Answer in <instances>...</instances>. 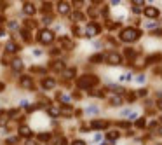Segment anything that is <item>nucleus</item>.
<instances>
[{"label": "nucleus", "mask_w": 162, "mask_h": 145, "mask_svg": "<svg viewBox=\"0 0 162 145\" xmlns=\"http://www.w3.org/2000/svg\"><path fill=\"white\" fill-rule=\"evenodd\" d=\"M141 35H143V32L138 26H127L119 32V40L124 42V44H131V42L140 40Z\"/></svg>", "instance_id": "1"}, {"label": "nucleus", "mask_w": 162, "mask_h": 145, "mask_svg": "<svg viewBox=\"0 0 162 145\" xmlns=\"http://www.w3.org/2000/svg\"><path fill=\"white\" fill-rule=\"evenodd\" d=\"M99 84V77L94 74H82L77 79V88L82 91H91Z\"/></svg>", "instance_id": "2"}, {"label": "nucleus", "mask_w": 162, "mask_h": 145, "mask_svg": "<svg viewBox=\"0 0 162 145\" xmlns=\"http://www.w3.org/2000/svg\"><path fill=\"white\" fill-rule=\"evenodd\" d=\"M105 63L110 65V67H119V65L124 63V56H122V53H119V51H108V53H106V58H105Z\"/></svg>", "instance_id": "3"}, {"label": "nucleus", "mask_w": 162, "mask_h": 145, "mask_svg": "<svg viewBox=\"0 0 162 145\" xmlns=\"http://www.w3.org/2000/svg\"><path fill=\"white\" fill-rule=\"evenodd\" d=\"M37 40L40 42V44H44V46H47V44H51V42L54 40V32H52V30H49V28H44V30H40V32H38Z\"/></svg>", "instance_id": "4"}, {"label": "nucleus", "mask_w": 162, "mask_h": 145, "mask_svg": "<svg viewBox=\"0 0 162 145\" xmlns=\"http://www.w3.org/2000/svg\"><path fill=\"white\" fill-rule=\"evenodd\" d=\"M85 37H89V39H92V37H98L99 33H101V26H99L96 21H91V23H87V26H85Z\"/></svg>", "instance_id": "5"}, {"label": "nucleus", "mask_w": 162, "mask_h": 145, "mask_svg": "<svg viewBox=\"0 0 162 145\" xmlns=\"http://www.w3.org/2000/svg\"><path fill=\"white\" fill-rule=\"evenodd\" d=\"M89 124H91V129H94V131H103V129L108 131L110 121H106V119H92Z\"/></svg>", "instance_id": "6"}, {"label": "nucleus", "mask_w": 162, "mask_h": 145, "mask_svg": "<svg viewBox=\"0 0 162 145\" xmlns=\"http://www.w3.org/2000/svg\"><path fill=\"white\" fill-rule=\"evenodd\" d=\"M143 16H145L147 19H150V21H155L159 16H160V11H159L157 7H154V5H148V7L143 9Z\"/></svg>", "instance_id": "7"}, {"label": "nucleus", "mask_w": 162, "mask_h": 145, "mask_svg": "<svg viewBox=\"0 0 162 145\" xmlns=\"http://www.w3.org/2000/svg\"><path fill=\"white\" fill-rule=\"evenodd\" d=\"M19 86H21L23 89H28V91L35 89V82H33V79H31L30 75H21L19 77Z\"/></svg>", "instance_id": "8"}, {"label": "nucleus", "mask_w": 162, "mask_h": 145, "mask_svg": "<svg viewBox=\"0 0 162 145\" xmlns=\"http://www.w3.org/2000/svg\"><path fill=\"white\" fill-rule=\"evenodd\" d=\"M51 70L56 72V74H63L66 70V65H64V60H54L51 63Z\"/></svg>", "instance_id": "9"}, {"label": "nucleus", "mask_w": 162, "mask_h": 145, "mask_svg": "<svg viewBox=\"0 0 162 145\" xmlns=\"http://www.w3.org/2000/svg\"><path fill=\"white\" fill-rule=\"evenodd\" d=\"M58 12L61 16H68L71 12V4L70 2H58Z\"/></svg>", "instance_id": "10"}, {"label": "nucleus", "mask_w": 162, "mask_h": 145, "mask_svg": "<svg viewBox=\"0 0 162 145\" xmlns=\"http://www.w3.org/2000/svg\"><path fill=\"white\" fill-rule=\"evenodd\" d=\"M40 86H42L44 91H51V89H54V88H56V81H54L52 77H44L42 82H40Z\"/></svg>", "instance_id": "11"}, {"label": "nucleus", "mask_w": 162, "mask_h": 145, "mask_svg": "<svg viewBox=\"0 0 162 145\" xmlns=\"http://www.w3.org/2000/svg\"><path fill=\"white\" fill-rule=\"evenodd\" d=\"M108 105L110 107H122L124 105V98L120 95H110L108 96Z\"/></svg>", "instance_id": "12"}, {"label": "nucleus", "mask_w": 162, "mask_h": 145, "mask_svg": "<svg viewBox=\"0 0 162 145\" xmlns=\"http://www.w3.org/2000/svg\"><path fill=\"white\" fill-rule=\"evenodd\" d=\"M122 56H124V60H136L138 58V51L134 47H124V51H122Z\"/></svg>", "instance_id": "13"}, {"label": "nucleus", "mask_w": 162, "mask_h": 145, "mask_svg": "<svg viewBox=\"0 0 162 145\" xmlns=\"http://www.w3.org/2000/svg\"><path fill=\"white\" fill-rule=\"evenodd\" d=\"M11 68H12V72H14V74H19V72L25 68V63H23V60H19V58H14V60L11 61Z\"/></svg>", "instance_id": "14"}, {"label": "nucleus", "mask_w": 162, "mask_h": 145, "mask_svg": "<svg viewBox=\"0 0 162 145\" xmlns=\"http://www.w3.org/2000/svg\"><path fill=\"white\" fill-rule=\"evenodd\" d=\"M23 12L26 14V16H33V14L37 12L35 4H31V2H25V4H23Z\"/></svg>", "instance_id": "15"}, {"label": "nucleus", "mask_w": 162, "mask_h": 145, "mask_svg": "<svg viewBox=\"0 0 162 145\" xmlns=\"http://www.w3.org/2000/svg\"><path fill=\"white\" fill-rule=\"evenodd\" d=\"M117 138H120V129H108L106 131V142L113 143Z\"/></svg>", "instance_id": "16"}, {"label": "nucleus", "mask_w": 162, "mask_h": 145, "mask_svg": "<svg viewBox=\"0 0 162 145\" xmlns=\"http://www.w3.org/2000/svg\"><path fill=\"white\" fill-rule=\"evenodd\" d=\"M106 58V53H98V54H92L91 58H89V63H92V65H99V63H103Z\"/></svg>", "instance_id": "17"}, {"label": "nucleus", "mask_w": 162, "mask_h": 145, "mask_svg": "<svg viewBox=\"0 0 162 145\" xmlns=\"http://www.w3.org/2000/svg\"><path fill=\"white\" fill-rule=\"evenodd\" d=\"M131 65H133L134 70H143L145 67H147V58H136Z\"/></svg>", "instance_id": "18"}, {"label": "nucleus", "mask_w": 162, "mask_h": 145, "mask_svg": "<svg viewBox=\"0 0 162 145\" xmlns=\"http://www.w3.org/2000/svg\"><path fill=\"white\" fill-rule=\"evenodd\" d=\"M162 60V53H154V54L147 56V65H154V63H159Z\"/></svg>", "instance_id": "19"}, {"label": "nucleus", "mask_w": 162, "mask_h": 145, "mask_svg": "<svg viewBox=\"0 0 162 145\" xmlns=\"http://www.w3.org/2000/svg\"><path fill=\"white\" fill-rule=\"evenodd\" d=\"M47 116H51V117H61V109L56 107V105H51V107H47Z\"/></svg>", "instance_id": "20"}, {"label": "nucleus", "mask_w": 162, "mask_h": 145, "mask_svg": "<svg viewBox=\"0 0 162 145\" xmlns=\"http://www.w3.org/2000/svg\"><path fill=\"white\" fill-rule=\"evenodd\" d=\"M18 133H19V136H25V138H30V136L33 135V131L30 129L28 126H19V129H18Z\"/></svg>", "instance_id": "21"}, {"label": "nucleus", "mask_w": 162, "mask_h": 145, "mask_svg": "<svg viewBox=\"0 0 162 145\" xmlns=\"http://www.w3.org/2000/svg\"><path fill=\"white\" fill-rule=\"evenodd\" d=\"M59 44H61V47L63 49H68V51L73 49V42H71L68 37H61V39H59Z\"/></svg>", "instance_id": "22"}, {"label": "nucleus", "mask_w": 162, "mask_h": 145, "mask_svg": "<svg viewBox=\"0 0 162 145\" xmlns=\"http://www.w3.org/2000/svg\"><path fill=\"white\" fill-rule=\"evenodd\" d=\"M75 74H77V68H66L63 72V79L64 81H71L75 77Z\"/></svg>", "instance_id": "23"}, {"label": "nucleus", "mask_w": 162, "mask_h": 145, "mask_svg": "<svg viewBox=\"0 0 162 145\" xmlns=\"http://www.w3.org/2000/svg\"><path fill=\"white\" fill-rule=\"evenodd\" d=\"M19 51V46L16 42H7L5 44V53H18Z\"/></svg>", "instance_id": "24"}, {"label": "nucleus", "mask_w": 162, "mask_h": 145, "mask_svg": "<svg viewBox=\"0 0 162 145\" xmlns=\"http://www.w3.org/2000/svg\"><path fill=\"white\" fill-rule=\"evenodd\" d=\"M71 16H73L71 19L75 21V23H80V21H85V14L82 12V11H75V12L71 14Z\"/></svg>", "instance_id": "25"}, {"label": "nucleus", "mask_w": 162, "mask_h": 145, "mask_svg": "<svg viewBox=\"0 0 162 145\" xmlns=\"http://www.w3.org/2000/svg\"><path fill=\"white\" fill-rule=\"evenodd\" d=\"M85 114H87V116H98V114H99V107H98V105H89V107L85 109Z\"/></svg>", "instance_id": "26"}, {"label": "nucleus", "mask_w": 162, "mask_h": 145, "mask_svg": "<svg viewBox=\"0 0 162 145\" xmlns=\"http://www.w3.org/2000/svg\"><path fill=\"white\" fill-rule=\"evenodd\" d=\"M71 32H73V35H75V37H82V35H85V33H84V30L78 26V25H73Z\"/></svg>", "instance_id": "27"}, {"label": "nucleus", "mask_w": 162, "mask_h": 145, "mask_svg": "<svg viewBox=\"0 0 162 145\" xmlns=\"http://www.w3.org/2000/svg\"><path fill=\"white\" fill-rule=\"evenodd\" d=\"M19 33H21V39L25 42H30L31 40V37H30V30H26V28H23L21 32H19Z\"/></svg>", "instance_id": "28"}, {"label": "nucleus", "mask_w": 162, "mask_h": 145, "mask_svg": "<svg viewBox=\"0 0 162 145\" xmlns=\"http://www.w3.org/2000/svg\"><path fill=\"white\" fill-rule=\"evenodd\" d=\"M9 121V114L7 112H0V126H5Z\"/></svg>", "instance_id": "29"}, {"label": "nucleus", "mask_w": 162, "mask_h": 145, "mask_svg": "<svg viewBox=\"0 0 162 145\" xmlns=\"http://www.w3.org/2000/svg\"><path fill=\"white\" fill-rule=\"evenodd\" d=\"M37 138L40 140V142H51V133H38Z\"/></svg>", "instance_id": "30"}, {"label": "nucleus", "mask_w": 162, "mask_h": 145, "mask_svg": "<svg viewBox=\"0 0 162 145\" xmlns=\"http://www.w3.org/2000/svg\"><path fill=\"white\" fill-rule=\"evenodd\" d=\"M145 81H147V75H145V74H138V75L134 77V82L136 84H143Z\"/></svg>", "instance_id": "31"}, {"label": "nucleus", "mask_w": 162, "mask_h": 145, "mask_svg": "<svg viewBox=\"0 0 162 145\" xmlns=\"http://www.w3.org/2000/svg\"><path fill=\"white\" fill-rule=\"evenodd\" d=\"M59 100L63 105H70V96L68 95H59Z\"/></svg>", "instance_id": "32"}, {"label": "nucleus", "mask_w": 162, "mask_h": 145, "mask_svg": "<svg viewBox=\"0 0 162 145\" xmlns=\"http://www.w3.org/2000/svg\"><path fill=\"white\" fill-rule=\"evenodd\" d=\"M155 26H157L155 21H147V23H145V28H147V30H155Z\"/></svg>", "instance_id": "33"}, {"label": "nucleus", "mask_w": 162, "mask_h": 145, "mask_svg": "<svg viewBox=\"0 0 162 145\" xmlns=\"http://www.w3.org/2000/svg\"><path fill=\"white\" fill-rule=\"evenodd\" d=\"M145 124H147V119H145V117H141L140 121L136 123V128H140V129H143V128H145Z\"/></svg>", "instance_id": "34"}, {"label": "nucleus", "mask_w": 162, "mask_h": 145, "mask_svg": "<svg viewBox=\"0 0 162 145\" xmlns=\"http://www.w3.org/2000/svg\"><path fill=\"white\" fill-rule=\"evenodd\" d=\"M42 23H44V25H51V23H52V16H51V14H45V16H44V19H42Z\"/></svg>", "instance_id": "35"}, {"label": "nucleus", "mask_w": 162, "mask_h": 145, "mask_svg": "<svg viewBox=\"0 0 162 145\" xmlns=\"http://www.w3.org/2000/svg\"><path fill=\"white\" fill-rule=\"evenodd\" d=\"M154 37H162V28H155L154 32H152Z\"/></svg>", "instance_id": "36"}, {"label": "nucleus", "mask_w": 162, "mask_h": 145, "mask_svg": "<svg viewBox=\"0 0 162 145\" xmlns=\"http://www.w3.org/2000/svg\"><path fill=\"white\" fill-rule=\"evenodd\" d=\"M25 25H26L28 28H35L37 26V23H35V21H31V19H26V23H25Z\"/></svg>", "instance_id": "37"}, {"label": "nucleus", "mask_w": 162, "mask_h": 145, "mask_svg": "<svg viewBox=\"0 0 162 145\" xmlns=\"http://www.w3.org/2000/svg\"><path fill=\"white\" fill-rule=\"evenodd\" d=\"M71 145H87V143H85V142H84V140H73V142H71Z\"/></svg>", "instance_id": "38"}, {"label": "nucleus", "mask_w": 162, "mask_h": 145, "mask_svg": "<svg viewBox=\"0 0 162 145\" xmlns=\"http://www.w3.org/2000/svg\"><path fill=\"white\" fill-rule=\"evenodd\" d=\"M127 119H129V121H136V119H138V114H136V112H131Z\"/></svg>", "instance_id": "39"}, {"label": "nucleus", "mask_w": 162, "mask_h": 145, "mask_svg": "<svg viewBox=\"0 0 162 145\" xmlns=\"http://www.w3.org/2000/svg\"><path fill=\"white\" fill-rule=\"evenodd\" d=\"M145 95H148V89H140L136 96H145Z\"/></svg>", "instance_id": "40"}, {"label": "nucleus", "mask_w": 162, "mask_h": 145, "mask_svg": "<svg viewBox=\"0 0 162 145\" xmlns=\"http://www.w3.org/2000/svg\"><path fill=\"white\" fill-rule=\"evenodd\" d=\"M133 12H134V14H140V12H141V7H138V5H133Z\"/></svg>", "instance_id": "41"}, {"label": "nucleus", "mask_w": 162, "mask_h": 145, "mask_svg": "<svg viewBox=\"0 0 162 145\" xmlns=\"http://www.w3.org/2000/svg\"><path fill=\"white\" fill-rule=\"evenodd\" d=\"M157 109H159V110H162V98H159V100H157Z\"/></svg>", "instance_id": "42"}, {"label": "nucleus", "mask_w": 162, "mask_h": 145, "mask_svg": "<svg viewBox=\"0 0 162 145\" xmlns=\"http://www.w3.org/2000/svg\"><path fill=\"white\" fill-rule=\"evenodd\" d=\"M33 56H42V51L40 49H33Z\"/></svg>", "instance_id": "43"}, {"label": "nucleus", "mask_w": 162, "mask_h": 145, "mask_svg": "<svg viewBox=\"0 0 162 145\" xmlns=\"http://www.w3.org/2000/svg\"><path fill=\"white\" fill-rule=\"evenodd\" d=\"M155 74H157V75L162 79V67H160V68H155Z\"/></svg>", "instance_id": "44"}, {"label": "nucleus", "mask_w": 162, "mask_h": 145, "mask_svg": "<svg viewBox=\"0 0 162 145\" xmlns=\"http://www.w3.org/2000/svg\"><path fill=\"white\" fill-rule=\"evenodd\" d=\"M103 138V136H101V135H99V133H96V135H94V142H99V140Z\"/></svg>", "instance_id": "45"}, {"label": "nucleus", "mask_w": 162, "mask_h": 145, "mask_svg": "<svg viewBox=\"0 0 162 145\" xmlns=\"http://www.w3.org/2000/svg\"><path fill=\"white\" fill-rule=\"evenodd\" d=\"M155 133H157L159 136H162V126H160V128H157V129H155Z\"/></svg>", "instance_id": "46"}, {"label": "nucleus", "mask_w": 162, "mask_h": 145, "mask_svg": "<svg viewBox=\"0 0 162 145\" xmlns=\"http://www.w3.org/2000/svg\"><path fill=\"white\" fill-rule=\"evenodd\" d=\"M4 89H5V84H4V82H2V81H0V93H2V91H4Z\"/></svg>", "instance_id": "47"}, {"label": "nucleus", "mask_w": 162, "mask_h": 145, "mask_svg": "<svg viewBox=\"0 0 162 145\" xmlns=\"http://www.w3.org/2000/svg\"><path fill=\"white\" fill-rule=\"evenodd\" d=\"M28 105V100H21V107H26Z\"/></svg>", "instance_id": "48"}, {"label": "nucleus", "mask_w": 162, "mask_h": 145, "mask_svg": "<svg viewBox=\"0 0 162 145\" xmlns=\"http://www.w3.org/2000/svg\"><path fill=\"white\" fill-rule=\"evenodd\" d=\"M4 21H5V19H4V16H0V25H2V23H4Z\"/></svg>", "instance_id": "49"}, {"label": "nucleus", "mask_w": 162, "mask_h": 145, "mask_svg": "<svg viewBox=\"0 0 162 145\" xmlns=\"http://www.w3.org/2000/svg\"><path fill=\"white\" fill-rule=\"evenodd\" d=\"M101 145H113V143H110V142H105V143H101Z\"/></svg>", "instance_id": "50"}, {"label": "nucleus", "mask_w": 162, "mask_h": 145, "mask_svg": "<svg viewBox=\"0 0 162 145\" xmlns=\"http://www.w3.org/2000/svg\"><path fill=\"white\" fill-rule=\"evenodd\" d=\"M159 123H160V124H162V116H160V117H159Z\"/></svg>", "instance_id": "51"}]
</instances>
